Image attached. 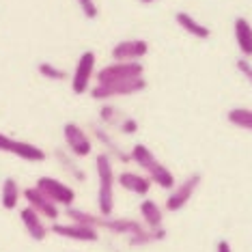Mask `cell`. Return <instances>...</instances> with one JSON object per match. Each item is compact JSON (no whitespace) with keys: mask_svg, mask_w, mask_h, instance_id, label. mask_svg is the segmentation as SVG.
I'll return each mask as SVG.
<instances>
[{"mask_svg":"<svg viewBox=\"0 0 252 252\" xmlns=\"http://www.w3.org/2000/svg\"><path fill=\"white\" fill-rule=\"evenodd\" d=\"M95 168H97V179H99V192H97V207L99 214L110 218L114 211V168H112V159L108 153H99L95 158Z\"/></svg>","mask_w":252,"mask_h":252,"instance_id":"cell-1","label":"cell"},{"mask_svg":"<svg viewBox=\"0 0 252 252\" xmlns=\"http://www.w3.org/2000/svg\"><path fill=\"white\" fill-rule=\"evenodd\" d=\"M129 159H134V162L145 170L147 177L151 179V183H158V186L164 188V190H173L175 188V175L170 173V170L166 168V166L159 162V159L153 156L145 145H136L134 149H131Z\"/></svg>","mask_w":252,"mask_h":252,"instance_id":"cell-2","label":"cell"},{"mask_svg":"<svg viewBox=\"0 0 252 252\" xmlns=\"http://www.w3.org/2000/svg\"><path fill=\"white\" fill-rule=\"evenodd\" d=\"M147 89L145 78H131V80H121V82H108V84H97L95 89H91V97L97 101L114 99V97L123 95H134Z\"/></svg>","mask_w":252,"mask_h":252,"instance_id":"cell-3","label":"cell"},{"mask_svg":"<svg viewBox=\"0 0 252 252\" xmlns=\"http://www.w3.org/2000/svg\"><path fill=\"white\" fill-rule=\"evenodd\" d=\"M35 188L52 200L56 207H59V205L71 207L73 200H76V192H73V188L67 186V183H63V181H59V179H54V177H39Z\"/></svg>","mask_w":252,"mask_h":252,"instance_id":"cell-4","label":"cell"},{"mask_svg":"<svg viewBox=\"0 0 252 252\" xmlns=\"http://www.w3.org/2000/svg\"><path fill=\"white\" fill-rule=\"evenodd\" d=\"M0 151L11 153V156L24 159V162H43V159L48 158L43 149H39L37 145L24 142V140H15V138H11V136L2 134V131H0Z\"/></svg>","mask_w":252,"mask_h":252,"instance_id":"cell-5","label":"cell"},{"mask_svg":"<svg viewBox=\"0 0 252 252\" xmlns=\"http://www.w3.org/2000/svg\"><path fill=\"white\" fill-rule=\"evenodd\" d=\"M145 67L136 61L129 63H112V65L104 67L97 73V84H108V82H121V80H131V78H142Z\"/></svg>","mask_w":252,"mask_h":252,"instance_id":"cell-6","label":"cell"},{"mask_svg":"<svg viewBox=\"0 0 252 252\" xmlns=\"http://www.w3.org/2000/svg\"><path fill=\"white\" fill-rule=\"evenodd\" d=\"M95 63H97V56L91 50L80 54V59L76 63V71H73V78H71V91L76 95H84L89 91V82L95 73Z\"/></svg>","mask_w":252,"mask_h":252,"instance_id":"cell-7","label":"cell"},{"mask_svg":"<svg viewBox=\"0 0 252 252\" xmlns=\"http://www.w3.org/2000/svg\"><path fill=\"white\" fill-rule=\"evenodd\" d=\"M63 136H65L67 149L73 153L76 158H87L93 151V142H91L89 134L80 127L78 123H67L63 127Z\"/></svg>","mask_w":252,"mask_h":252,"instance_id":"cell-8","label":"cell"},{"mask_svg":"<svg viewBox=\"0 0 252 252\" xmlns=\"http://www.w3.org/2000/svg\"><path fill=\"white\" fill-rule=\"evenodd\" d=\"M22 196H24V200H26V207H31L35 214H39L41 218H48L50 222H56L59 220V207L50 200L45 194H41L37 190L35 186L32 188H26V190H22Z\"/></svg>","mask_w":252,"mask_h":252,"instance_id":"cell-9","label":"cell"},{"mask_svg":"<svg viewBox=\"0 0 252 252\" xmlns=\"http://www.w3.org/2000/svg\"><path fill=\"white\" fill-rule=\"evenodd\" d=\"M198 183H200V175L194 173V175L188 177L183 183L175 186L173 190H170V196L166 198V209H168V211H179V209L186 207L188 200L192 198V194L196 192Z\"/></svg>","mask_w":252,"mask_h":252,"instance_id":"cell-10","label":"cell"},{"mask_svg":"<svg viewBox=\"0 0 252 252\" xmlns=\"http://www.w3.org/2000/svg\"><path fill=\"white\" fill-rule=\"evenodd\" d=\"M52 233L59 235V237H65V239H73V242H97V239H99V231H97V228L78 224V222H67V224L54 222Z\"/></svg>","mask_w":252,"mask_h":252,"instance_id":"cell-11","label":"cell"},{"mask_svg":"<svg viewBox=\"0 0 252 252\" xmlns=\"http://www.w3.org/2000/svg\"><path fill=\"white\" fill-rule=\"evenodd\" d=\"M149 52V43L145 39H129V41H121L112 48V59L117 63H129L138 61Z\"/></svg>","mask_w":252,"mask_h":252,"instance_id":"cell-12","label":"cell"},{"mask_svg":"<svg viewBox=\"0 0 252 252\" xmlns=\"http://www.w3.org/2000/svg\"><path fill=\"white\" fill-rule=\"evenodd\" d=\"M20 218H22V224H24L26 233L31 235L35 242H43V239L48 237V226H45L43 218L39 214H35L31 207L20 209Z\"/></svg>","mask_w":252,"mask_h":252,"instance_id":"cell-13","label":"cell"},{"mask_svg":"<svg viewBox=\"0 0 252 252\" xmlns=\"http://www.w3.org/2000/svg\"><path fill=\"white\" fill-rule=\"evenodd\" d=\"M119 186L127 192H134L138 196H147L149 190H151V179L145 175H138V173H131V170H125V173L119 175Z\"/></svg>","mask_w":252,"mask_h":252,"instance_id":"cell-14","label":"cell"},{"mask_svg":"<svg viewBox=\"0 0 252 252\" xmlns=\"http://www.w3.org/2000/svg\"><path fill=\"white\" fill-rule=\"evenodd\" d=\"M235 39H237V45L242 50V54L246 59L252 56V26L246 18H237L235 20Z\"/></svg>","mask_w":252,"mask_h":252,"instance_id":"cell-15","label":"cell"},{"mask_svg":"<svg viewBox=\"0 0 252 252\" xmlns=\"http://www.w3.org/2000/svg\"><path fill=\"white\" fill-rule=\"evenodd\" d=\"M20 196H22V190L18 186V181L13 177H7L2 181V188H0V203L7 211H13L20 203Z\"/></svg>","mask_w":252,"mask_h":252,"instance_id":"cell-16","label":"cell"},{"mask_svg":"<svg viewBox=\"0 0 252 252\" xmlns=\"http://www.w3.org/2000/svg\"><path fill=\"white\" fill-rule=\"evenodd\" d=\"M175 20H177V24H179L183 31L190 32V35H192V37H196V39H209V35H211V31H209L207 26L198 24V22L194 20L190 13H186V11H179Z\"/></svg>","mask_w":252,"mask_h":252,"instance_id":"cell-17","label":"cell"},{"mask_svg":"<svg viewBox=\"0 0 252 252\" xmlns=\"http://www.w3.org/2000/svg\"><path fill=\"white\" fill-rule=\"evenodd\" d=\"M140 216H142V220H145L149 231H158V228H162V209H159L153 200H142Z\"/></svg>","mask_w":252,"mask_h":252,"instance_id":"cell-18","label":"cell"},{"mask_svg":"<svg viewBox=\"0 0 252 252\" xmlns=\"http://www.w3.org/2000/svg\"><path fill=\"white\" fill-rule=\"evenodd\" d=\"M91 129H93V134H95L97 138L101 140V145L110 149V153H114V156H117L119 159H121V162H129V156H125V153L121 151V149H119L117 145H114V140L110 138V134H108L106 129H101L99 125H93V127H91Z\"/></svg>","mask_w":252,"mask_h":252,"instance_id":"cell-19","label":"cell"},{"mask_svg":"<svg viewBox=\"0 0 252 252\" xmlns=\"http://www.w3.org/2000/svg\"><path fill=\"white\" fill-rule=\"evenodd\" d=\"M228 121L233 125H237V127L252 131V110H248V108H233L228 112Z\"/></svg>","mask_w":252,"mask_h":252,"instance_id":"cell-20","label":"cell"},{"mask_svg":"<svg viewBox=\"0 0 252 252\" xmlns=\"http://www.w3.org/2000/svg\"><path fill=\"white\" fill-rule=\"evenodd\" d=\"M39 73L45 80H54V82H61V80L67 78V73L61 69V67L52 65V63H39Z\"/></svg>","mask_w":252,"mask_h":252,"instance_id":"cell-21","label":"cell"},{"mask_svg":"<svg viewBox=\"0 0 252 252\" xmlns=\"http://www.w3.org/2000/svg\"><path fill=\"white\" fill-rule=\"evenodd\" d=\"M54 156H56V158H59V159H61L63 168H65V170H69V173H71L73 177H76V179H87V175H84V173H82V170H80V168H78V164H73V162H71V159H67V158H65V153H63V151H56V153H54Z\"/></svg>","mask_w":252,"mask_h":252,"instance_id":"cell-22","label":"cell"},{"mask_svg":"<svg viewBox=\"0 0 252 252\" xmlns=\"http://www.w3.org/2000/svg\"><path fill=\"white\" fill-rule=\"evenodd\" d=\"M99 117H101V121L108 123V125H119V123L123 121V119L119 117V110L114 106H104L99 110Z\"/></svg>","mask_w":252,"mask_h":252,"instance_id":"cell-23","label":"cell"},{"mask_svg":"<svg viewBox=\"0 0 252 252\" xmlns=\"http://www.w3.org/2000/svg\"><path fill=\"white\" fill-rule=\"evenodd\" d=\"M78 4H80V9H82L84 18H89V20H95L97 15H99V9H97L95 0H78Z\"/></svg>","mask_w":252,"mask_h":252,"instance_id":"cell-24","label":"cell"},{"mask_svg":"<svg viewBox=\"0 0 252 252\" xmlns=\"http://www.w3.org/2000/svg\"><path fill=\"white\" fill-rule=\"evenodd\" d=\"M119 129H121L123 134H134V131L138 129V121H136V119H123V121L119 123Z\"/></svg>","mask_w":252,"mask_h":252,"instance_id":"cell-25","label":"cell"},{"mask_svg":"<svg viewBox=\"0 0 252 252\" xmlns=\"http://www.w3.org/2000/svg\"><path fill=\"white\" fill-rule=\"evenodd\" d=\"M237 69H239V73H242V76H246L248 78V82L252 84V65L246 59H239L237 61Z\"/></svg>","mask_w":252,"mask_h":252,"instance_id":"cell-26","label":"cell"},{"mask_svg":"<svg viewBox=\"0 0 252 252\" xmlns=\"http://www.w3.org/2000/svg\"><path fill=\"white\" fill-rule=\"evenodd\" d=\"M140 2H142V4H149V2H153V0H140Z\"/></svg>","mask_w":252,"mask_h":252,"instance_id":"cell-27","label":"cell"}]
</instances>
